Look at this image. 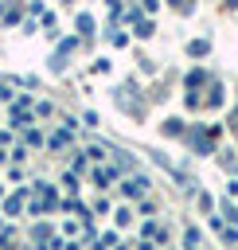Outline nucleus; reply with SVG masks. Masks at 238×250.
Masks as SVG:
<instances>
[{"instance_id":"nucleus-1","label":"nucleus","mask_w":238,"mask_h":250,"mask_svg":"<svg viewBox=\"0 0 238 250\" xmlns=\"http://www.w3.org/2000/svg\"><path fill=\"white\" fill-rule=\"evenodd\" d=\"M144 191H148V180L144 176H129L125 180V195H144Z\"/></svg>"},{"instance_id":"nucleus-2","label":"nucleus","mask_w":238,"mask_h":250,"mask_svg":"<svg viewBox=\"0 0 238 250\" xmlns=\"http://www.w3.org/2000/svg\"><path fill=\"white\" fill-rule=\"evenodd\" d=\"M20 207H23V195H12V199H8V203H4V211H8V215H16V211H20Z\"/></svg>"},{"instance_id":"nucleus-3","label":"nucleus","mask_w":238,"mask_h":250,"mask_svg":"<svg viewBox=\"0 0 238 250\" xmlns=\"http://www.w3.org/2000/svg\"><path fill=\"white\" fill-rule=\"evenodd\" d=\"M78 31H86V35H90V31H94V20H90V16H78Z\"/></svg>"},{"instance_id":"nucleus-4","label":"nucleus","mask_w":238,"mask_h":250,"mask_svg":"<svg viewBox=\"0 0 238 250\" xmlns=\"http://www.w3.org/2000/svg\"><path fill=\"white\" fill-rule=\"evenodd\" d=\"M137 35H140V39H148V35H152V23H148V20H140V23H137Z\"/></svg>"},{"instance_id":"nucleus-5","label":"nucleus","mask_w":238,"mask_h":250,"mask_svg":"<svg viewBox=\"0 0 238 250\" xmlns=\"http://www.w3.org/2000/svg\"><path fill=\"white\" fill-rule=\"evenodd\" d=\"M187 51H191V55H207V39H199V43H191Z\"/></svg>"},{"instance_id":"nucleus-6","label":"nucleus","mask_w":238,"mask_h":250,"mask_svg":"<svg viewBox=\"0 0 238 250\" xmlns=\"http://www.w3.org/2000/svg\"><path fill=\"white\" fill-rule=\"evenodd\" d=\"M226 4H230V8H238V0H226Z\"/></svg>"}]
</instances>
